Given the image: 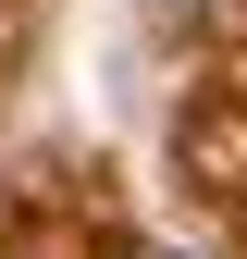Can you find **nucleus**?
<instances>
[{
	"label": "nucleus",
	"mask_w": 247,
	"mask_h": 259,
	"mask_svg": "<svg viewBox=\"0 0 247 259\" xmlns=\"http://www.w3.org/2000/svg\"><path fill=\"white\" fill-rule=\"evenodd\" d=\"M161 13H210V0H161Z\"/></svg>",
	"instance_id": "obj_1"
}]
</instances>
